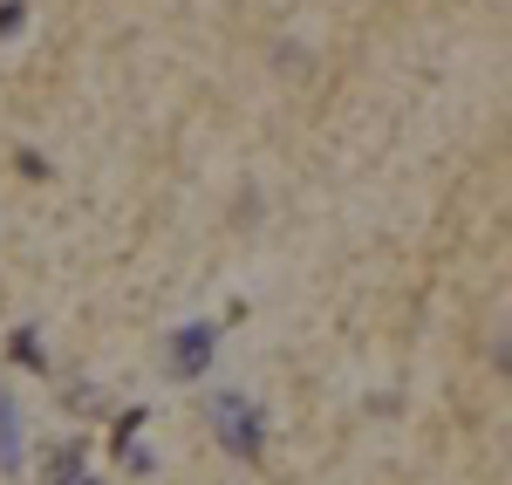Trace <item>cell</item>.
<instances>
[{"label":"cell","mask_w":512,"mask_h":485,"mask_svg":"<svg viewBox=\"0 0 512 485\" xmlns=\"http://www.w3.org/2000/svg\"><path fill=\"white\" fill-rule=\"evenodd\" d=\"M7 356H14L21 369H41V376H48V356H41V335H35V328H14V335H7Z\"/></svg>","instance_id":"3"},{"label":"cell","mask_w":512,"mask_h":485,"mask_svg":"<svg viewBox=\"0 0 512 485\" xmlns=\"http://www.w3.org/2000/svg\"><path fill=\"white\" fill-rule=\"evenodd\" d=\"M21 458V410L0 397V465H14Z\"/></svg>","instance_id":"4"},{"label":"cell","mask_w":512,"mask_h":485,"mask_svg":"<svg viewBox=\"0 0 512 485\" xmlns=\"http://www.w3.org/2000/svg\"><path fill=\"white\" fill-rule=\"evenodd\" d=\"M21 21H28V7L21 0H0V35H21Z\"/></svg>","instance_id":"6"},{"label":"cell","mask_w":512,"mask_h":485,"mask_svg":"<svg viewBox=\"0 0 512 485\" xmlns=\"http://www.w3.org/2000/svg\"><path fill=\"white\" fill-rule=\"evenodd\" d=\"M212 349H219V328L212 322H185L171 342H164V363H171V376H205V363H212Z\"/></svg>","instance_id":"2"},{"label":"cell","mask_w":512,"mask_h":485,"mask_svg":"<svg viewBox=\"0 0 512 485\" xmlns=\"http://www.w3.org/2000/svg\"><path fill=\"white\" fill-rule=\"evenodd\" d=\"M69 485H103V479H69Z\"/></svg>","instance_id":"7"},{"label":"cell","mask_w":512,"mask_h":485,"mask_svg":"<svg viewBox=\"0 0 512 485\" xmlns=\"http://www.w3.org/2000/svg\"><path fill=\"white\" fill-rule=\"evenodd\" d=\"M212 431H219V445L233 451V458H260V431H267V417H260V404H246V397H212Z\"/></svg>","instance_id":"1"},{"label":"cell","mask_w":512,"mask_h":485,"mask_svg":"<svg viewBox=\"0 0 512 485\" xmlns=\"http://www.w3.org/2000/svg\"><path fill=\"white\" fill-rule=\"evenodd\" d=\"M144 431V410H123L117 417V431H110V451H130V438Z\"/></svg>","instance_id":"5"}]
</instances>
